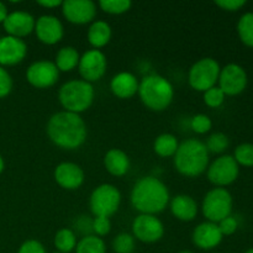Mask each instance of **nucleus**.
Returning a JSON list of instances; mask_svg holds the SVG:
<instances>
[{
  "instance_id": "11",
  "label": "nucleus",
  "mask_w": 253,
  "mask_h": 253,
  "mask_svg": "<svg viewBox=\"0 0 253 253\" xmlns=\"http://www.w3.org/2000/svg\"><path fill=\"white\" fill-rule=\"evenodd\" d=\"M79 73L88 83L99 81L106 72V57L99 49L85 52L79 59Z\"/></svg>"
},
{
  "instance_id": "22",
  "label": "nucleus",
  "mask_w": 253,
  "mask_h": 253,
  "mask_svg": "<svg viewBox=\"0 0 253 253\" xmlns=\"http://www.w3.org/2000/svg\"><path fill=\"white\" fill-rule=\"evenodd\" d=\"M104 165L106 170L115 177H121L126 174L130 168V160L124 151L113 148L108 151L104 157Z\"/></svg>"
},
{
  "instance_id": "42",
  "label": "nucleus",
  "mask_w": 253,
  "mask_h": 253,
  "mask_svg": "<svg viewBox=\"0 0 253 253\" xmlns=\"http://www.w3.org/2000/svg\"><path fill=\"white\" fill-rule=\"evenodd\" d=\"M4 170V160H2L1 155H0V173Z\"/></svg>"
},
{
  "instance_id": "10",
  "label": "nucleus",
  "mask_w": 253,
  "mask_h": 253,
  "mask_svg": "<svg viewBox=\"0 0 253 253\" xmlns=\"http://www.w3.org/2000/svg\"><path fill=\"white\" fill-rule=\"evenodd\" d=\"M133 236L146 244L160 241L165 234V227L155 215L141 214L132 222Z\"/></svg>"
},
{
  "instance_id": "19",
  "label": "nucleus",
  "mask_w": 253,
  "mask_h": 253,
  "mask_svg": "<svg viewBox=\"0 0 253 253\" xmlns=\"http://www.w3.org/2000/svg\"><path fill=\"white\" fill-rule=\"evenodd\" d=\"M222 234L214 222H203L195 227L193 232V242L202 250H211L221 242Z\"/></svg>"
},
{
  "instance_id": "3",
  "label": "nucleus",
  "mask_w": 253,
  "mask_h": 253,
  "mask_svg": "<svg viewBox=\"0 0 253 253\" xmlns=\"http://www.w3.org/2000/svg\"><path fill=\"white\" fill-rule=\"evenodd\" d=\"M209 163V152L205 143L190 138L178 146L174 155V166L185 177H198L205 172Z\"/></svg>"
},
{
  "instance_id": "2",
  "label": "nucleus",
  "mask_w": 253,
  "mask_h": 253,
  "mask_svg": "<svg viewBox=\"0 0 253 253\" xmlns=\"http://www.w3.org/2000/svg\"><path fill=\"white\" fill-rule=\"evenodd\" d=\"M169 202V193L162 180L156 177H143L133 185L131 192L132 207L141 214L155 215L163 211Z\"/></svg>"
},
{
  "instance_id": "32",
  "label": "nucleus",
  "mask_w": 253,
  "mask_h": 253,
  "mask_svg": "<svg viewBox=\"0 0 253 253\" xmlns=\"http://www.w3.org/2000/svg\"><path fill=\"white\" fill-rule=\"evenodd\" d=\"M235 161L237 165L253 167V145L252 143H242L235 150Z\"/></svg>"
},
{
  "instance_id": "17",
  "label": "nucleus",
  "mask_w": 253,
  "mask_h": 253,
  "mask_svg": "<svg viewBox=\"0 0 253 253\" xmlns=\"http://www.w3.org/2000/svg\"><path fill=\"white\" fill-rule=\"evenodd\" d=\"M2 25H4L5 31L7 32V36L21 39L34 31L36 20L29 12L15 11L7 15Z\"/></svg>"
},
{
  "instance_id": "44",
  "label": "nucleus",
  "mask_w": 253,
  "mask_h": 253,
  "mask_svg": "<svg viewBox=\"0 0 253 253\" xmlns=\"http://www.w3.org/2000/svg\"><path fill=\"white\" fill-rule=\"evenodd\" d=\"M179 253H193V252H190V251H182V252H179Z\"/></svg>"
},
{
  "instance_id": "7",
  "label": "nucleus",
  "mask_w": 253,
  "mask_h": 253,
  "mask_svg": "<svg viewBox=\"0 0 253 253\" xmlns=\"http://www.w3.org/2000/svg\"><path fill=\"white\" fill-rule=\"evenodd\" d=\"M220 66L215 59L202 58L195 62L189 71V84L198 91H207L219 81Z\"/></svg>"
},
{
  "instance_id": "6",
  "label": "nucleus",
  "mask_w": 253,
  "mask_h": 253,
  "mask_svg": "<svg viewBox=\"0 0 253 253\" xmlns=\"http://www.w3.org/2000/svg\"><path fill=\"white\" fill-rule=\"evenodd\" d=\"M232 210V197L224 188L210 190L203 202V214L210 222H220L230 216Z\"/></svg>"
},
{
  "instance_id": "13",
  "label": "nucleus",
  "mask_w": 253,
  "mask_h": 253,
  "mask_svg": "<svg viewBox=\"0 0 253 253\" xmlns=\"http://www.w3.org/2000/svg\"><path fill=\"white\" fill-rule=\"evenodd\" d=\"M59 71L53 62L39 61L32 63L26 72V78L35 88H49L58 81Z\"/></svg>"
},
{
  "instance_id": "14",
  "label": "nucleus",
  "mask_w": 253,
  "mask_h": 253,
  "mask_svg": "<svg viewBox=\"0 0 253 253\" xmlns=\"http://www.w3.org/2000/svg\"><path fill=\"white\" fill-rule=\"evenodd\" d=\"M64 17L72 24L91 22L96 15V5L91 0H66L62 2Z\"/></svg>"
},
{
  "instance_id": "31",
  "label": "nucleus",
  "mask_w": 253,
  "mask_h": 253,
  "mask_svg": "<svg viewBox=\"0 0 253 253\" xmlns=\"http://www.w3.org/2000/svg\"><path fill=\"white\" fill-rule=\"evenodd\" d=\"M113 247L116 253H132L135 251V239L132 235L126 232L119 234L114 239Z\"/></svg>"
},
{
  "instance_id": "15",
  "label": "nucleus",
  "mask_w": 253,
  "mask_h": 253,
  "mask_svg": "<svg viewBox=\"0 0 253 253\" xmlns=\"http://www.w3.org/2000/svg\"><path fill=\"white\" fill-rule=\"evenodd\" d=\"M27 46L24 40L12 36H4L0 39V64L15 66L25 59Z\"/></svg>"
},
{
  "instance_id": "27",
  "label": "nucleus",
  "mask_w": 253,
  "mask_h": 253,
  "mask_svg": "<svg viewBox=\"0 0 253 253\" xmlns=\"http://www.w3.org/2000/svg\"><path fill=\"white\" fill-rule=\"evenodd\" d=\"M77 253H105L106 247L103 240L94 235L83 237L77 244Z\"/></svg>"
},
{
  "instance_id": "34",
  "label": "nucleus",
  "mask_w": 253,
  "mask_h": 253,
  "mask_svg": "<svg viewBox=\"0 0 253 253\" xmlns=\"http://www.w3.org/2000/svg\"><path fill=\"white\" fill-rule=\"evenodd\" d=\"M193 131H195L197 133H207L208 131H210L211 128L212 123L210 120L209 116L204 115V114H198L194 118L192 119V123H190Z\"/></svg>"
},
{
  "instance_id": "5",
  "label": "nucleus",
  "mask_w": 253,
  "mask_h": 253,
  "mask_svg": "<svg viewBox=\"0 0 253 253\" xmlns=\"http://www.w3.org/2000/svg\"><path fill=\"white\" fill-rule=\"evenodd\" d=\"M58 98L66 111L79 114L93 104L94 88L85 81L67 82L59 89Z\"/></svg>"
},
{
  "instance_id": "29",
  "label": "nucleus",
  "mask_w": 253,
  "mask_h": 253,
  "mask_svg": "<svg viewBox=\"0 0 253 253\" xmlns=\"http://www.w3.org/2000/svg\"><path fill=\"white\" fill-rule=\"evenodd\" d=\"M132 2L130 0H101L99 6L101 10L111 15H120L130 10Z\"/></svg>"
},
{
  "instance_id": "8",
  "label": "nucleus",
  "mask_w": 253,
  "mask_h": 253,
  "mask_svg": "<svg viewBox=\"0 0 253 253\" xmlns=\"http://www.w3.org/2000/svg\"><path fill=\"white\" fill-rule=\"evenodd\" d=\"M121 194L111 184H101L90 195V209L95 216L110 217L120 207Z\"/></svg>"
},
{
  "instance_id": "28",
  "label": "nucleus",
  "mask_w": 253,
  "mask_h": 253,
  "mask_svg": "<svg viewBox=\"0 0 253 253\" xmlns=\"http://www.w3.org/2000/svg\"><path fill=\"white\" fill-rule=\"evenodd\" d=\"M237 31L241 41L246 46L253 47V12L242 15L237 24Z\"/></svg>"
},
{
  "instance_id": "25",
  "label": "nucleus",
  "mask_w": 253,
  "mask_h": 253,
  "mask_svg": "<svg viewBox=\"0 0 253 253\" xmlns=\"http://www.w3.org/2000/svg\"><path fill=\"white\" fill-rule=\"evenodd\" d=\"M178 141L170 133H163L160 135L155 141V152L157 153L160 157H170V156H174L175 152L178 150Z\"/></svg>"
},
{
  "instance_id": "18",
  "label": "nucleus",
  "mask_w": 253,
  "mask_h": 253,
  "mask_svg": "<svg viewBox=\"0 0 253 253\" xmlns=\"http://www.w3.org/2000/svg\"><path fill=\"white\" fill-rule=\"evenodd\" d=\"M54 179L57 184L68 190L78 189L84 182V172L78 165L64 162L54 169Z\"/></svg>"
},
{
  "instance_id": "20",
  "label": "nucleus",
  "mask_w": 253,
  "mask_h": 253,
  "mask_svg": "<svg viewBox=\"0 0 253 253\" xmlns=\"http://www.w3.org/2000/svg\"><path fill=\"white\" fill-rule=\"evenodd\" d=\"M111 91L114 95L120 99L132 98L138 91V82L133 74L128 72L116 74L110 83Z\"/></svg>"
},
{
  "instance_id": "43",
  "label": "nucleus",
  "mask_w": 253,
  "mask_h": 253,
  "mask_svg": "<svg viewBox=\"0 0 253 253\" xmlns=\"http://www.w3.org/2000/svg\"><path fill=\"white\" fill-rule=\"evenodd\" d=\"M245 253H253V249H251V250H249V251H246Z\"/></svg>"
},
{
  "instance_id": "37",
  "label": "nucleus",
  "mask_w": 253,
  "mask_h": 253,
  "mask_svg": "<svg viewBox=\"0 0 253 253\" xmlns=\"http://www.w3.org/2000/svg\"><path fill=\"white\" fill-rule=\"evenodd\" d=\"M17 253H46V250L41 242L36 240H27L21 245Z\"/></svg>"
},
{
  "instance_id": "35",
  "label": "nucleus",
  "mask_w": 253,
  "mask_h": 253,
  "mask_svg": "<svg viewBox=\"0 0 253 253\" xmlns=\"http://www.w3.org/2000/svg\"><path fill=\"white\" fill-rule=\"evenodd\" d=\"M91 227H93V231L98 236H105V235H108L110 232L111 222L109 220V217L95 216V219L91 221Z\"/></svg>"
},
{
  "instance_id": "38",
  "label": "nucleus",
  "mask_w": 253,
  "mask_h": 253,
  "mask_svg": "<svg viewBox=\"0 0 253 253\" xmlns=\"http://www.w3.org/2000/svg\"><path fill=\"white\" fill-rule=\"evenodd\" d=\"M219 229L220 231H221L222 236L224 235H226V236H229V235H232L235 234V231L237 230V226H239V224H237V220L235 219V217L232 216H229L226 217V219L221 220V221L219 222Z\"/></svg>"
},
{
  "instance_id": "33",
  "label": "nucleus",
  "mask_w": 253,
  "mask_h": 253,
  "mask_svg": "<svg viewBox=\"0 0 253 253\" xmlns=\"http://www.w3.org/2000/svg\"><path fill=\"white\" fill-rule=\"evenodd\" d=\"M225 101V94L219 86H212L204 91V103L209 108H219Z\"/></svg>"
},
{
  "instance_id": "16",
  "label": "nucleus",
  "mask_w": 253,
  "mask_h": 253,
  "mask_svg": "<svg viewBox=\"0 0 253 253\" xmlns=\"http://www.w3.org/2000/svg\"><path fill=\"white\" fill-rule=\"evenodd\" d=\"M35 31L41 42L46 44H54L63 37V25L52 15H43L36 20Z\"/></svg>"
},
{
  "instance_id": "9",
  "label": "nucleus",
  "mask_w": 253,
  "mask_h": 253,
  "mask_svg": "<svg viewBox=\"0 0 253 253\" xmlns=\"http://www.w3.org/2000/svg\"><path fill=\"white\" fill-rule=\"evenodd\" d=\"M239 177V165L232 156H221L208 169V178L210 182L219 187H225Z\"/></svg>"
},
{
  "instance_id": "24",
  "label": "nucleus",
  "mask_w": 253,
  "mask_h": 253,
  "mask_svg": "<svg viewBox=\"0 0 253 253\" xmlns=\"http://www.w3.org/2000/svg\"><path fill=\"white\" fill-rule=\"evenodd\" d=\"M79 59H81V57H79L78 51L74 47L67 46L59 49L56 56V63L54 64L58 68V71L69 72L78 66Z\"/></svg>"
},
{
  "instance_id": "21",
  "label": "nucleus",
  "mask_w": 253,
  "mask_h": 253,
  "mask_svg": "<svg viewBox=\"0 0 253 253\" xmlns=\"http://www.w3.org/2000/svg\"><path fill=\"white\" fill-rule=\"evenodd\" d=\"M172 214L182 221H192L198 212V205L192 197L185 194L177 195L170 203Z\"/></svg>"
},
{
  "instance_id": "40",
  "label": "nucleus",
  "mask_w": 253,
  "mask_h": 253,
  "mask_svg": "<svg viewBox=\"0 0 253 253\" xmlns=\"http://www.w3.org/2000/svg\"><path fill=\"white\" fill-rule=\"evenodd\" d=\"M62 2L63 1H61V0H40V1H37V4L43 7L52 9V7H57L59 5H62Z\"/></svg>"
},
{
  "instance_id": "36",
  "label": "nucleus",
  "mask_w": 253,
  "mask_h": 253,
  "mask_svg": "<svg viewBox=\"0 0 253 253\" xmlns=\"http://www.w3.org/2000/svg\"><path fill=\"white\" fill-rule=\"evenodd\" d=\"M12 89V79L10 74L0 67V99L9 95Z\"/></svg>"
},
{
  "instance_id": "30",
  "label": "nucleus",
  "mask_w": 253,
  "mask_h": 253,
  "mask_svg": "<svg viewBox=\"0 0 253 253\" xmlns=\"http://www.w3.org/2000/svg\"><path fill=\"white\" fill-rule=\"evenodd\" d=\"M230 145L229 137L222 132H215L208 138L207 150L208 152L212 153H222Z\"/></svg>"
},
{
  "instance_id": "41",
  "label": "nucleus",
  "mask_w": 253,
  "mask_h": 253,
  "mask_svg": "<svg viewBox=\"0 0 253 253\" xmlns=\"http://www.w3.org/2000/svg\"><path fill=\"white\" fill-rule=\"evenodd\" d=\"M7 9L6 6H5V4H2L1 1H0V24H2V22L5 21V19L7 17Z\"/></svg>"
},
{
  "instance_id": "12",
  "label": "nucleus",
  "mask_w": 253,
  "mask_h": 253,
  "mask_svg": "<svg viewBox=\"0 0 253 253\" xmlns=\"http://www.w3.org/2000/svg\"><path fill=\"white\" fill-rule=\"evenodd\" d=\"M219 88L225 95H237L242 93L247 85V74L239 64H227L220 71Z\"/></svg>"
},
{
  "instance_id": "4",
  "label": "nucleus",
  "mask_w": 253,
  "mask_h": 253,
  "mask_svg": "<svg viewBox=\"0 0 253 253\" xmlns=\"http://www.w3.org/2000/svg\"><path fill=\"white\" fill-rule=\"evenodd\" d=\"M138 94L142 103L153 111L166 110L174 96L172 84L163 77L152 74L142 79L138 84Z\"/></svg>"
},
{
  "instance_id": "1",
  "label": "nucleus",
  "mask_w": 253,
  "mask_h": 253,
  "mask_svg": "<svg viewBox=\"0 0 253 253\" xmlns=\"http://www.w3.org/2000/svg\"><path fill=\"white\" fill-rule=\"evenodd\" d=\"M86 125L79 114L61 111L51 116L47 135L52 142L64 150H76L86 140Z\"/></svg>"
},
{
  "instance_id": "39",
  "label": "nucleus",
  "mask_w": 253,
  "mask_h": 253,
  "mask_svg": "<svg viewBox=\"0 0 253 253\" xmlns=\"http://www.w3.org/2000/svg\"><path fill=\"white\" fill-rule=\"evenodd\" d=\"M215 4L226 11H237L246 5L245 0H216Z\"/></svg>"
},
{
  "instance_id": "26",
  "label": "nucleus",
  "mask_w": 253,
  "mask_h": 253,
  "mask_svg": "<svg viewBox=\"0 0 253 253\" xmlns=\"http://www.w3.org/2000/svg\"><path fill=\"white\" fill-rule=\"evenodd\" d=\"M54 246L62 253H69L77 246L76 235L72 230L62 229L54 236Z\"/></svg>"
},
{
  "instance_id": "23",
  "label": "nucleus",
  "mask_w": 253,
  "mask_h": 253,
  "mask_svg": "<svg viewBox=\"0 0 253 253\" xmlns=\"http://www.w3.org/2000/svg\"><path fill=\"white\" fill-rule=\"evenodd\" d=\"M111 39V27L105 21H95L88 30V41L95 48L109 43Z\"/></svg>"
}]
</instances>
